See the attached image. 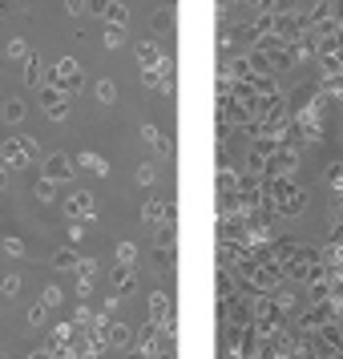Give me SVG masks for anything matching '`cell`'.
Segmentation results:
<instances>
[{
    "mask_svg": "<svg viewBox=\"0 0 343 359\" xmlns=\"http://www.w3.org/2000/svg\"><path fill=\"white\" fill-rule=\"evenodd\" d=\"M49 85L65 89V93H77V89H81V65H77L73 57H61V61H57V69L49 73Z\"/></svg>",
    "mask_w": 343,
    "mask_h": 359,
    "instance_id": "1",
    "label": "cell"
},
{
    "mask_svg": "<svg viewBox=\"0 0 343 359\" xmlns=\"http://www.w3.org/2000/svg\"><path fill=\"white\" fill-rule=\"evenodd\" d=\"M0 162L8 165V170L33 162V154H29V146H25V137H4V142H0Z\"/></svg>",
    "mask_w": 343,
    "mask_h": 359,
    "instance_id": "2",
    "label": "cell"
},
{
    "mask_svg": "<svg viewBox=\"0 0 343 359\" xmlns=\"http://www.w3.org/2000/svg\"><path fill=\"white\" fill-rule=\"evenodd\" d=\"M69 97H73V93H65V89H57V85H45V89H41V101H45V114H49L53 121H65V114H69Z\"/></svg>",
    "mask_w": 343,
    "mask_h": 359,
    "instance_id": "3",
    "label": "cell"
},
{
    "mask_svg": "<svg viewBox=\"0 0 343 359\" xmlns=\"http://www.w3.org/2000/svg\"><path fill=\"white\" fill-rule=\"evenodd\" d=\"M65 210H69V218H81V222H89V218H97V202H93V194H89V190H73V194L65 198Z\"/></svg>",
    "mask_w": 343,
    "mask_h": 359,
    "instance_id": "4",
    "label": "cell"
},
{
    "mask_svg": "<svg viewBox=\"0 0 343 359\" xmlns=\"http://www.w3.org/2000/svg\"><path fill=\"white\" fill-rule=\"evenodd\" d=\"M142 218H146L149 226H162L166 218H174V202H166V198H149L146 206H142Z\"/></svg>",
    "mask_w": 343,
    "mask_h": 359,
    "instance_id": "5",
    "label": "cell"
},
{
    "mask_svg": "<svg viewBox=\"0 0 343 359\" xmlns=\"http://www.w3.org/2000/svg\"><path fill=\"white\" fill-rule=\"evenodd\" d=\"M133 287H137V266H130V262H117V271H114V291H117V294H130Z\"/></svg>",
    "mask_w": 343,
    "mask_h": 359,
    "instance_id": "6",
    "label": "cell"
},
{
    "mask_svg": "<svg viewBox=\"0 0 343 359\" xmlns=\"http://www.w3.org/2000/svg\"><path fill=\"white\" fill-rule=\"evenodd\" d=\"M45 174H49L53 182L73 178V158H69V154H53L49 162H45Z\"/></svg>",
    "mask_w": 343,
    "mask_h": 359,
    "instance_id": "7",
    "label": "cell"
},
{
    "mask_svg": "<svg viewBox=\"0 0 343 359\" xmlns=\"http://www.w3.org/2000/svg\"><path fill=\"white\" fill-rule=\"evenodd\" d=\"M170 315H174L170 294H166V291H154V294H149V319H154V323H166Z\"/></svg>",
    "mask_w": 343,
    "mask_h": 359,
    "instance_id": "8",
    "label": "cell"
},
{
    "mask_svg": "<svg viewBox=\"0 0 343 359\" xmlns=\"http://www.w3.org/2000/svg\"><path fill=\"white\" fill-rule=\"evenodd\" d=\"M73 165H81V170H89V174H97V178H105V174H109V165H105V158H97L93 149H81V154H73Z\"/></svg>",
    "mask_w": 343,
    "mask_h": 359,
    "instance_id": "9",
    "label": "cell"
},
{
    "mask_svg": "<svg viewBox=\"0 0 343 359\" xmlns=\"http://www.w3.org/2000/svg\"><path fill=\"white\" fill-rule=\"evenodd\" d=\"M137 57H142V69H154V65H162V57H166V53L158 49L154 41H142V45H137Z\"/></svg>",
    "mask_w": 343,
    "mask_h": 359,
    "instance_id": "10",
    "label": "cell"
},
{
    "mask_svg": "<svg viewBox=\"0 0 343 359\" xmlns=\"http://www.w3.org/2000/svg\"><path fill=\"white\" fill-rule=\"evenodd\" d=\"M33 194L41 198V202H53V198H57V182H53L49 174H45V178H36V186H33Z\"/></svg>",
    "mask_w": 343,
    "mask_h": 359,
    "instance_id": "11",
    "label": "cell"
},
{
    "mask_svg": "<svg viewBox=\"0 0 343 359\" xmlns=\"http://www.w3.org/2000/svg\"><path fill=\"white\" fill-rule=\"evenodd\" d=\"M109 343H114V347H130V343H133L130 327H126V323H109Z\"/></svg>",
    "mask_w": 343,
    "mask_h": 359,
    "instance_id": "12",
    "label": "cell"
},
{
    "mask_svg": "<svg viewBox=\"0 0 343 359\" xmlns=\"http://www.w3.org/2000/svg\"><path fill=\"white\" fill-rule=\"evenodd\" d=\"M0 117H4V121H20V117H25V101L8 97L4 105H0Z\"/></svg>",
    "mask_w": 343,
    "mask_h": 359,
    "instance_id": "13",
    "label": "cell"
},
{
    "mask_svg": "<svg viewBox=\"0 0 343 359\" xmlns=\"http://www.w3.org/2000/svg\"><path fill=\"white\" fill-rule=\"evenodd\" d=\"M41 73H45V69H41V57H33V53H29V57H25V81L41 85Z\"/></svg>",
    "mask_w": 343,
    "mask_h": 359,
    "instance_id": "14",
    "label": "cell"
},
{
    "mask_svg": "<svg viewBox=\"0 0 343 359\" xmlns=\"http://www.w3.org/2000/svg\"><path fill=\"white\" fill-rule=\"evenodd\" d=\"M154 246H166V250L174 246V218H166L162 226H158V234H154Z\"/></svg>",
    "mask_w": 343,
    "mask_h": 359,
    "instance_id": "15",
    "label": "cell"
},
{
    "mask_svg": "<svg viewBox=\"0 0 343 359\" xmlns=\"http://www.w3.org/2000/svg\"><path fill=\"white\" fill-rule=\"evenodd\" d=\"M142 137H146V142H149L154 149H162V154H170V149H174V146H170V142L162 137V133L154 130V126H142Z\"/></svg>",
    "mask_w": 343,
    "mask_h": 359,
    "instance_id": "16",
    "label": "cell"
},
{
    "mask_svg": "<svg viewBox=\"0 0 343 359\" xmlns=\"http://www.w3.org/2000/svg\"><path fill=\"white\" fill-rule=\"evenodd\" d=\"M121 41H126V25H109L105 20V49H117Z\"/></svg>",
    "mask_w": 343,
    "mask_h": 359,
    "instance_id": "17",
    "label": "cell"
},
{
    "mask_svg": "<svg viewBox=\"0 0 343 359\" xmlns=\"http://www.w3.org/2000/svg\"><path fill=\"white\" fill-rule=\"evenodd\" d=\"M105 20H109V25H130V8H126L121 0H114L109 13H105Z\"/></svg>",
    "mask_w": 343,
    "mask_h": 359,
    "instance_id": "18",
    "label": "cell"
},
{
    "mask_svg": "<svg viewBox=\"0 0 343 359\" xmlns=\"http://www.w3.org/2000/svg\"><path fill=\"white\" fill-rule=\"evenodd\" d=\"M53 266H57V271H73V266H77V255H73V246L57 250V255H53Z\"/></svg>",
    "mask_w": 343,
    "mask_h": 359,
    "instance_id": "19",
    "label": "cell"
},
{
    "mask_svg": "<svg viewBox=\"0 0 343 359\" xmlns=\"http://www.w3.org/2000/svg\"><path fill=\"white\" fill-rule=\"evenodd\" d=\"M93 93H97V101H101V105H109V101L117 97V85L109 81V77H101V81H97V89H93Z\"/></svg>",
    "mask_w": 343,
    "mask_h": 359,
    "instance_id": "20",
    "label": "cell"
},
{
    "mask_svg": "<svg viewBox=\"0 0 343 359\" xmlns=\"http://www.w3.org/2000/svg\"><path fill=\"white\" fill-rule=\"evenodd\" d=\"M4 255L20 259V255H25V238H20V234H4Z\"/></svg>",
    "mask_w": 343,
    "mask_h": 359,
    "instance_id": "21",
    "label": "cell"
},
{
    "mask_svg": "<svg viewBox=\"0 0 343 359\" xmlns=\"http://www.w3.org/2000/svg\"><path fill=\"white\" fill-rule=\"evenodd\" d=\"M41 303L49 311H57L61 303H65V294H61V287H45V294H41Z\"/></svg>",
    "mask_w": 343,
    "mask_h": 359,
    "instance_id": "22",
    "label": "cell"
},
{
    "mask_svg": "<svg viewBox=\"0 0 343 359\" xmlns=\"http://www.w3.org/2000/svg\"><path fill=\"white\" fill-rule=\"evenodd\" d=\"M65 238H69V246H81V238H85V230H81V218H69V226H65Z\"/></svg>",
    "mask_w": 343,
    "mask_h": 359,
    "instance_id": "23",
    "label": "cell"
},
{
    "mask_svg": "<svg viewBox=\"0 0 343 359\" xmlns=\"http://www.w3.org/2000/svg\"><path fill=\"white\" fill-rule=\"evenodd\" d=\"M73 271H77V278H89V283H93V278H97V262L93 259H77Z\"/></svg>",
    "mask_w": 343,
    "mask_h": 359,
    "instance_id": "24",
    "label": "cell"
},
{
    "mask_svg": "<svg viewBox=\"0 0 343 359\" xmlns=\"http://www.w3.org/2000/svg\"><path fill=\"white\" fill-rule=\"evenodd\" d=\"M117 262H130V266H137V246H133V243H117Z\"/></svg>",
    "mask_w": 343,
    "mask_h": 359,
    "instance_id": "25",
    "label": "cell"
},
{
    "mask_svg": "<svg viewBox=\"0 0 343 359\" xmlns=\"http://www.w3.org/2000/svg\"><path fill=\"white\" fill-rule=\"evenodd\" d=\"M45 319H49V307L45 303H33L29 307V327H45Z\"/></svg>",
    "mask_w": 343,
    "mask_h": 359,
    "instance_id": "26",
    "label": "cell"
},
{
    "mask_svg": "<svg viewBox=\"0 0 343 359\" xmlns=\"http://www.w3.org/2000/svg\"><path fill=\"white\" fill-rule=\"evenodd\" d=\"M154 29H158V33L174 29V13H170V8H158V13H154Z\"/></svg>",
    "mask_w": 343,
    "mask_h": 359,
    "instance_id": "27",
    "label": "cell"
},
{
    "mask_svg": "<svg viewBox=\"0 0 343 359\" xmlns=\"http://www.w3.org/2000/svg\"><path fill=\"white\" fill-rule=\"evenodd\" d=\"M93 319H97V315H93L89 307H77V311H73V323H77V327H93Z\"/></svg>",
    "mask_w": 343,
    "mask_h": 359,
    "instance_id": "28",
    "label": "cell"
},
{
    "mask_svg": "<svg viewBox=\"0 0 343 359\" xmlns=\"http://www.w3.org/2000/svg\"><path fill=\"white\" fill-rule=\"evenodd\" d=\"M133 178H137V186H149V182L158 178V170H154V165H137V174H133Z\"/></svg>",
    "mask_w": 343,
    "mask_h": 359,
    "instance_id": "29",
    "label": "cell"
},
{
    "mask_svg": "<svg viewBox=\"0 0 343 359\" xmlns=\"http://www.w3.org/2000/svg\"><path fill=\"white\" fill-rule=\"evenodd\" d=\"M0 291H4V294H17L20 291V275H4V278H0Z\"/></svg>",
    "mask_w": 343,
    "mask_h": 359,
    "instance_id": "30",
    "label": "cell"
},
{
    "mask_svg": "<svg viewBox=\"0 0 343 359\" xmlns=\"http://www.w3.org/2000/svg\"><path fill=\"white\" fill-rule=\"evenodd\" d=\"M8 57H20V61H25V57H29V45H25V41H8Z\"/></svg>",
    "mask_w": 343,
    "mask_h": 359,
    "instance_id": "31",
    "label": "cell"
},
{
    "mask_svg": "<svg viewBox=\"0 0 343 359\" xmlns=\"http://www.w3.org/2000/svg\"><path fill=\"white\" fill-rule=\"evenodd\" d=\"M109 4H114V0H89V13H97V17L105 20V13H109Z\"/></svg>",
    "mask_w": 343,
    "mask_h": 359,
    "instance_id": "32",
    "label": "cell"
},
{
    "mask_svg": "<svg viewBox=\"0 0 343 359\" xmlns=\"http://www.w3.org/2000/svg\"><path fill=\"white\" fill-rule=\"evenodd\" d=\"M93 294V283L89 278H77V299H89Z\"/></svg>",
    "mask_w": 343,
    "mask_h": 359,
    "instance_id": "33",
    "label": "cell"
},
{
    "mask_svg": "<svg viewBox=\"0 0 343 359\" xmlns=\"http://www.w3.org/2000/svg\"><path fill=\"white\" fill-rule=\"evenodd\" d=\"M81 8H89V0H65V13H81Z\"/></svg>",
    "mask_w": 343,
    "mask_h": 359,
    "instance_id": "34",
    "label": "cell"
},
{
    "mask_svg": "<svg viewBox=\"0 0 343 359\" xmlns=\"http://www.w3.org/2000/svg\"><path fill=\"white\" fill-rule=\"evenodd\" d=\"M29 359H53L49 347H36V351H29Z\"/></svg>",
    "mask_w": 343,
    "mask_h": 359,
    "instance_id": "35",
    "label": "cell"
},
{
    "mask_svg": "<svg viewBox=\"0 0 343 359\" xmlns=\"http://www.w3.org/2000/svg\"><path fill=\"white\" fill-rule=\"evenodd\" d=\"M4 186H8V165L0 162V190H4Z\"/></svg>",
    "mask_w": 343,
    "mask_h": 359,
    "instance_id": "36",
    "label": "cell"
},
{
    "mask_svg": "<svg viewBox=\"0 0 343 359\" xmlns=\"http://www.w3.org/2000/svg\"><path fill=\"white\" fill-rule=\"evenodd\" d=\"M154 359H174V347H162V351H158Z\"/></svg>",
    "mask_w": 343,
    "mask_h": 359,
    "instance_id": "37",
    "label": "cell"
},
{
    "mask_svg": "<svg viewBox=\"0 0 343 359\" xmlns=\"http://www.w3.org/2000/svg\"><path fill=\"white\" fill-rule=\"evenodd\" d=\"M0 359H4V355H0Z\"/></svg>",
    "mask_w": 343,
    "mask_h": 359,
    "instance_id": "38",
    "label": "cell"
},
{
    "mask_svg": "<svg viewBox=\"0 0 343 359\" xmlns=\"http://www.w3.org/2000/svg\"><path fill=\"white\" fill-rule=\"evenodd\" d=\"M0 294H4V291H0Z\"/></svg>",
    "mask_w": 343,
    "mask_h": 359,
    "instance_id": "39",
    "label": "cell"
}]
</instances>
